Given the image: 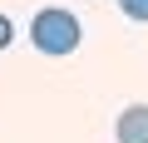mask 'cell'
I'll return each mask as SVG.
<instances>
[{"label":"cell","mask_w":148,"mask_h":143,"mask_svg":"<svg viewBox=\"0 0 148 143\" xmlns=\"http://www.w3.org/2000/svg\"><path fill=\"white\" fill-rule=\"evenodd\" d=\"M79 40H84L79 20H74L69 10H59V5H45V10L30 20V44H35L40 54H49V59L74 54V49H79Z\"/></svg>","instance_id":"cell-1"},{"label":"cell","mask_w":148,"mask_h":143,"mask_svg":"<svg viewBox=\"0 0 148 143\" xmlns=\"http://www.w3.org/2000/svg\"><path fill=\"white\" fill-rule=\"evenodd\" d=\"M114 138L119 143H148V104H128L114 123Z\"/></svg>","instance_id":"cell-2"},{"label":"cell","mask_w":148,"mask_h":143,"mask_svg":"<svg viewBox=\"0 0 148 143\" xmlns=\"http://www.w3.org/2000/svg\"><path fill=\"white\" fill-rule=\"evenodd\" d=\"M119 10H123L128 20H138V25H148V0H119Z\"/></svg>","instance_id":"cell-3"},{"label":"cell","mask_w":148,"mask_h":143,"mask_svg":"<svg viewBox=\"0 0 148 143\" xmlns=\"http://www.w3.org/2000/svg\"><path fill=\"white\" fill-rule=\"evenodd\" d=\"M10 40H15V25H10V15H0V49H5Z\"/></svg>","instance_id":"cell-4"}]
</instances>
